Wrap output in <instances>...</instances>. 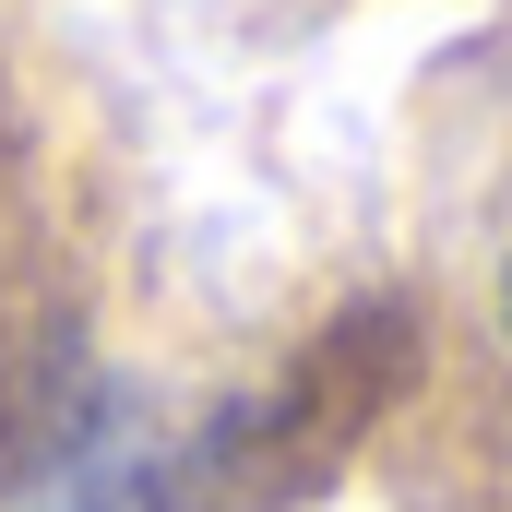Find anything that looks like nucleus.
<instances>
[{"label": "nucleus", "mask_w": 512, "mask_h": 512, "mask_svg": "<svg viewBox=\"0 0 512 512\" xmlns=\"http://www.w3.org/2000/svg\"><path fill=\"white\" fill-rule=\"evenodd\" d=\"M501 322H512V262H501Z\"/></svg>", "instance_id": "1"}]
</instances>
